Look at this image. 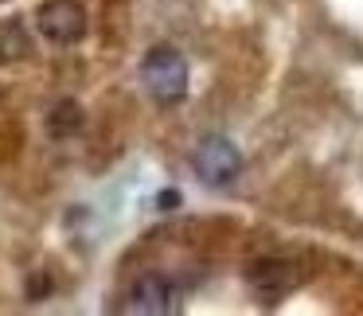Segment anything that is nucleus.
<instances>
[{
	"label": "nucleus",
	"instance_id": "f257e3e1",
	"mask_svg": "<svg viewBox=\"0 0 363 316\" xmlns=\"http://www.w3.org/2000/svg\"><path fill=\"white\" fill-rule=\"evenodd\" d=\"M141 82L157 102L176 106L188 94V63H184V55L172 47H152L149 55L141 59Z\"/></svg>",
	"mask_w": 363,
	"mask_h": 316
},
{
	"label": "nucleus",
	"instance_id": "f03ea898",
	"mask_svg": "<svg viewBox=\"0 0 363 316\" xmlns=\"http://www.w3.org/2000/svg\"><path fill=\"white\" fill-rule=\"evenodd\" d=\"M191 168L207 188H227L238 172H242V152L227 141V137H203L191 152Z\"/></svg>",
	"mask_w": 363,
	"mask_h": 316
},
{
	"label": "nucleus",
	"instance_id": "7ed1b4c3",
	"mask_svg": "<svg viewBox=\"0 0 363 316\" xmlns=\"http://www.w3.org/2000/svg\"><path fill=\"white\" fill-rule=\"evenodd\" d=\"M35 20H40V32L51 43H59V47L79 43L86 35V9H82L79 0H48Z\"/></svg>",
	"mask_w": 363,
	"mask_h": 316
},
{
	"label": "nucleus",
	"instance_id": "20e7f679",
	"mask_svg": "<svg viewBox=\"0 0 363 316\" xmlns=\"http://www.w3.org/2000/svg\"><path fill=\"white\" fill-rule=\"evenodd\" d=\"M121 308L133 312V316H168V312H176V289L164 281V277L145 273V277H137V281L129 285L125 305Z\"/></svg>",
	"mask_w": 363,
	"mask_h": 316
},
{
	"label": "nucleus",
	"instance_id": "39448f33",
	"mask_svg": "<svg viewBox=\"0 0 363 316\" xmlns=\"http://www.w3.org/2000/svg\"><path fill=\"white\" fill-rule=\"evenodd\" d=\"M250 285L262 293V297H281V293H289L293 285H297V266H289V261H258V266L250 269Z\"/></svg>",
	"mask_w": 363,
	"mask_h": 316
},
{
	"label": "nucleus",
	"instance_id": "423d86ee",
	"mask_svg": "<svg viewBox=\"0 0 363 316\" xmlns=\"http://www.w3.org/2000/svg\"><path fill=\"white\" fill-rule=\"evenodd\" d=\"M48 129H51V137H74L82 129V110H79V102H59L55 110H51V118H48Z\"/></svg>",
	"mask_w": 363,
	"mask_h": 316
},
{
	"label": "nucleus",
	"instance_id": "0eeeda50",
	"mask_svg": "<svg viewBox=\"0 0 363 316\" xmlns=\"http://www.w3.org/2000/svg\"><path fill=\"white\" fill-rule=\"evenodd\" d=\"M24 51H28L24 28H20V24H4V28H0V59H4V63L20 59Z\"/></svg>",
	"mask_w": 363,
	"mask_h": 316
},
{
	"label": "nucleus",
	"instance_id": "6e6552de",
	"mask_svg": "<svg viewBox=\"0 0 363 316\" xmlns=\"http://www.w3.org/2000/svg\"><path fill=\"white\" fill-rule=\"evenodd\" d=\"M157 207H160V211H176V207H180V191H176V188H164V191L157 196Z\"/></svg>",
	"mask_w": 363,
	"mask_h": 316
}]
</instances>
